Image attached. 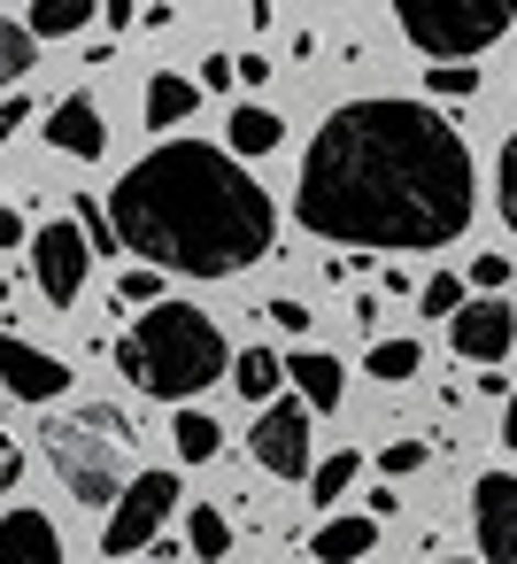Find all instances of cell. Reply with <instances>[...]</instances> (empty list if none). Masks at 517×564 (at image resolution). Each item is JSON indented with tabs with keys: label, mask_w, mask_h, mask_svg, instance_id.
Masks as SVG:
<instances>
[{
	"label": "cell",
	"mask_w": 517,
	"mask_h": 564,
	"mask_svg": "<svg viewBox=\"0 0 517 564\" xmlns=\"http://www.w3.org/2000/svg\"><path fill=\"white\" fill-rule=\"evenodd\" d=\"M471 209V148L432 101H340L301 148L294 217L332 248H448Z\"/></svg>",
	"instance_id": "obj_1"
},
{
	"label": "cell",
	"mask_w": 517,
	"mask_h": 564,
	"mask_svg": "<svg viewBox=\"0 0 517 564\" xmlns=\"http://www.w3.org/2000/svg\"><path fill=\"white\" fill-rule=\"evenodd\" d=\"M117 248H132L147 271L178 279H240L248 263L278 256V209L209 140H163L109 186Z\"/></svg>",
	"instance_id": "obj_2"
},
{
	"label": "cell",
	"mask_w": 517,
	"mask_h": 564,
	"mask_svg": "<svg viewBox=\"0 0 517 564\" xmlns=\"http://www.w3.org/2000/svg\"><path fill=\"white\" fill-rule=\"evenodd\" d=\"M117 371L147 394V402H178L194 410V394H209L217 379H232V340L217 333L209 310L194 302H163V310H140L124 333H117Z\"/></svg>",
	"instance_id": "obj_3"
},
{
	"label": "cell",
	"mask_w": 517,
	"mask_h": 564,
	"mask_svg": "<svg viewBox=\"0 0 517 564\" xmlns=\"http://www.w3.org/2000/svg\"><path fill=\"white\" fill-rule=\"evenodd\" d=\"M47 464L63 471V487L86 502V510H117V495L140 479V433L117 402H78V410H55L47 417Z\"/></svg>",
	"instance_id": "obj_4"
},
{
	"label": "cell",
	"mask_w": 517,
	"mask_h": 564,
	"mask_svg": "<svg viewBox=\"0 0 517 564\" xmlns=\"http://www.w3.org/2000/svg\"><path fill=\"white\" fill-rule=\"evenodd\" d=\"M402 40L417 47V55H432V63H471V55H486L494 40H509V24H517V9L509 0H402Z\"/></svg>",
	"instance_id": "obj_5"
},
{
	"label": "cell",
	"mask_w": 517,
	"mask_h": 564,
	"mask_svg": "<svg viewBox=\"0 0 517 564\" xmlns=\"http://www.w3.org/2000/svg\"><path fill=\"white\" fill-rule=\"evenodd\" d=\"M170 510H178V471H140V479L117 495L109 525H101V556H140V549H155V533L170 525Z\"/></svg>",
	"instance_id": "obj_6"
},
{
	"label": "cell",
	"mask_w": 517,
	"mask_h": 564,
	"mask_svg": "<svg viewBox=\"0 0 517 564\" xmlns=\"http://www.w3.org/2000/svg\"><path fill=\"white\" fill-rule=\"evenodd\" d=\"M86 271H94V248H86V232H78L70 217H55V225L32 232V279H40V294H47L55 310H70V302L86 294Z\"/></svg>",
	"instance_id": "obj_7"
},
{
	"label": "cell",
	"mask_w": 517,
	"mask_h": 564,
	"mask_svg": "<svg viewBox=\"0 0 517 564\" xmlns=\"http://www.w3.org/2000/svg\"><path fill=\"white\" fill-rule=\"evenodd\" d=\"M248 456H255L271 479H309V410H301L294 394H278L271 410H255Z\"/></svg>",
	"instance_id": "obj_8"
},
{
	"label": "cell",
	"mask_w": 517,
	"mask_h": 564,
	"mask_svg": "<svg viewBox=\"0 0 517 564\" xmlns=\"http://www.w3.org/2000/svg\"><path fill=\"white\" fill-rule=\"evenodd\" d=\"M471 533H479V564H517V471H479Z\"/></svg>",
	"instance_id": "obj_9"
},
{
	"label": "cell",
	"mask_w": 517,
	"mask_h": 564,
	"mask_svg": "<svg viewBox=\"0 0 517 564\" xmlns=\"http://www.w3.org/2000/svg\"><path fill=\"white\" fill-rule=\"evenodd\" d=\"M0 394L9 402H63L70 394V364L16 340V333H0Z\"/></svg>",
	"instance_id": "obj_10"
},
{
	"label": "cell",
	"mask_w": 517,
	"mask_h": 564,
	"mask_svg": "<svg viewBox=\"0 0 517 564\" xmlns=\"http://www.w3.org/2000/svg\"><path fill=\"white\" fill-rule=\"evenodd\" d=\"M509 340H517V310H509L502 294H479V302H463V310L448 317V348L471 356V364H502Z\"/></svg>",
	"instance_id": "obj_11"
},
{
	"label": "cell",
	"mask_w": 517,
	"mask_h": 564,
	"mask_svg": "<svg viewBox=\"0 0 517 564\" xmlns=\"http://www.w3.org/2000/svg\"><path fill=\"white\" fill-rule=\"evenodd\" d=\"M47 148H55V155H78V163H101V155H109V117H101V101H94L86 86L47 109Z\"/></svg>",
	"instance_id": "obj_12"
},
{
	"label": "cell",
	"mask_w": 517,
	"mask_h": 564,
	"mask_svg": "<svg viewBox=\"0 0 517 564\" xmlns=\"http://www.w3.org/2000/svg\"><path fill=\"white\" fill-rule=\"evenodd\" d=\"M0 564H63V533L47 510H0Z\"/></svg>",
	"instance_id": "obj_13"
},
{
	"label": "cell",
	"mask_w": 517,
	"mask_h": 564,
	"mask_svg": "<svg viewBox=\"0 0 517 564\" xmlns=\"http://www.w3.org/2000/svg\"><path fill=\"white\" fill-rule=\"evenodd\" d=\"M286 379H294V402H301L309 417L340 410V394H348V371H340V356H324V348H294V356H286Z\"/></svg>",
	"instance_id": "obj_14"
},
{
	"label": "cell",
	"mask_w": 517,
	"mask_h": 564,
	"mask_svg": "<svg viewBox=\"0 0 517 564\" xmlns=\"http://www.w3.org/2000/svg\"><path fill=\"white\" fill-rule=\"evenodd\" d=\"M278 140H286V117L263 109V101H240L232 124H224V155H232V163H248V155H278Z\"/></svg>",
	"instance_id": "obj_15"
},
{
	"label": "cell",
	"mask_w": 517,
	"mask_h": 564,
	"mask_svg": "<svg viewBox=\"0 0 517 564\" xmlns=\"http://www.w3.org/2000/svg\"><path fill=\"white\" fill-rule=\"evenodd\" d=\"M371 549H378V518H340V510H332V518L309 533V556H317V564H355V556H371Z\"/></svg>",
	"instance_id": "obj_16"
},
{
	"label": "cell",
	"mask_w": 517,
	"mask_h": 564,
	"mask_svg": "<svg viewBox=\"0 0 517 564\" xmlns=\"http://www.w3.org/2000/svg\"><path fill=\"white\" fill-rule=\"evenodd\" d=\"M232 387H240L255 410H271L278 387H286V356H271V348H240V356H232Z\"/></svg>",
	"instance_id": "obj_17"
},
{
	"label": "cell",
	"mask_w": 517,
	"mask_h": 564,
	"mask_svg": "<svg viewBox=\"0 0 517 564\" xmlns=\"http://www.w3.org/2000/svg\"><path fill=\"white\" fill-rule=\"evenodd\" d=\"M101 17V0H32L24 9V32L32 40H70V32H86Z\"/></svg>",
	"instance_id": "obj_18"
},
{
	"label": "cell",
	"mask_w": 517,
	"mask_h": 564,
	"mask_svg": "<svg viewBox=\"0 0 517 564\" xmlns=\"http://www.w3.org/2000/svg\"><path fill=\"white\" fill-rule=\"evenodd\" d=\"M140 109H147V124H155V132H163V124H186V117L201 109V86H194V78H170V70H155Z\"/></svg>",
	"instance_id": "obj_19"
},
{
	"label": "cell",
	"mask_w": 517,
	"mask_h": 564,
	"mask_svg": "<svg viewBox=\"0 0 517 564\" xmlns=\"http://www.w3.org/2000/svg\"><path fill=\"white\" fill-rule=\"evenodd\" d=\"M32 63H40V40H32L16 17H0V101H9V94H24Z\"/></svg>",
	"instance_id": "obj_20"
},
{
	"label": "cell",
	"mask_w": 517,
	"mask_h": 564,
	"mask_svg": "<svg viewBox=\"0 0 517 564\" xmlns=\"http://www.w3.org/2000/svg\"><path fill=\"white\" fill-rule=\"evenodd\" d=\"M170 441H178V464H209V456L224 448V425H217L209 410H178V417H170Z\"/></svg>",
	"instance_id": "obj_21"
},
{
	"label": "cell",
	"mask_w": 517,
	"mask_h": 564,
	"mask_svg": "<svg viewBox=\"0 0 517 564\" xmlns=\"http://www.w3.org/2000/svg\"><path fill=\"white\" fill-rule=\"evenodd\" d=\"M355 471H363V456L355 448H332L324 464H309V502H324V518H332V502L355 487Z\"/></svg>",
	"instance_id": "obj_22"
},
{
	"label": "cell",
	"mask_w": 517,
	"mask_h": 564,
	"mask_svg": "<svg viewBox=\"0 0 517 564\" xmlns=\"http://www.w3.org/2000/svg\"><path fill=\"white\" fill-rule=\"evenodd\" d=\"M417 364H425V348H417V340L402 333V340H371V364H363V371H371L378 387H402V379H409Z\"/></svg>",
	"instance_id": "obj_23"
},
{
	"label": "cell",
	"mask_w": 517,
	"mask_h": 564,
	"mask_svg": "<svg viewBox=\"0 0 517 564\" xmlns=\"http://www.w3.org/2000/svg\"><path fill=\"white\" fill-rule=\"evenodd\" d=\"M186 549H194V556H209V564H217V556H232V518H224L217 502H201V510L186 518Z\"/></svg>",
	"instance_id": "obj_24"
},
{
	"label": "cell",
	"mask_w": 517,
	"mask_h": 564,
	"mask_svg": "<svg viewBox=\"0 0 517 564\" xmlns=\"http://www.w3.org/2000/svg\"><path fill=\"white\" fill-rule=\"evenodd\" d=\"M425 94H432V101H471V94H479V70H471V63H432V70H425Z\"/></svg>",
	"instance_id": "obj_25"
},
{
	"label": "cell",
	"mask_w": 517,
	"mask_h": 564,
	"mask_svg": "<svg viewBox=\"0 0 517 564\" xmlns=\"http://www.w3.org/2000/svg\"><path fill=\"white\" fill-rule=\"evenodd\" d=\"M417 310H425V317H440V325H448V317H455V310H463V279H455V271H432V279H425V286H417Z\"/></svg>",
	"instance_id": "obj_26"
},
{
	"label": "cell",
	"mask_w": 517,
	"mask_h": 564,
	"mask_svg": "<svg viewBox=\"0 0 517 564\" xmlns=\"http://www.w3.org/2000/svg\"><path fill=\"white\" fill-rule=\"evenodd\" d=\"M494 209H502V225L517 232V132H509L502 155H494Z\"/></svg>",
	"instance_id": "obj_27"
},
{
	"label": "cell",
	"mask_w": 517,
	"mask_h": 564,
	"mask_svg": "<svg viewBox=\"0 0 517 564\" xmlns=\"http://www.w3.org/2000/svg\"><path fill=\"white\" fill-rule=\"evenodd\" d=\"M70 225L86 232V248H94V256H117V225H109V202H86V194H78V217H70Z\"/></svg>",
	"instance_id": "obj_28"
},
{
	"label": "cell",
	"mask_w": 517,
	"mask_h": 564,
	"mask_svg": "<svg viewBox=\"0 0 517 564\" xmlns=\"http://www.w3.org/2000/svg\"><path fill=\"white\" fill-rule=\"evenodd\" d=\"M117 302H124V310H140V302H147V310H163V271L132 263V271L117 279Z\"/></svg>",
	"instance_id": "obj_29"
},
{
	"label": "cell",
	"mask_w": 517,
	"mask_h": 564,
	"mask_svg": "<svg viewBox=\"0 0 517 564\" xmlns=\"http://www.w3.org/2000/svg\"><path fill=\"white\" fill-rule=\"evenodd\" d=\"M417 464H425V441H386V448H378V471H386V487H394V479H409Z\"/></svg>",
	"instance_id": "obj_30"
},
{
	"label": "cell",
	"mask_w": 517,
	"mask_h": 564,
	"mask_svg": "<svg viewBox=\"0 0 517 564\" xmlns=\"http://www.w3.org/2000/svg\"><path fill=\"white\" fill-rule=\"evenodd\" d=\"M263 317H271L278 333H309V302H301V294H271V302H263Z\"/></svg>",
	"instance_id": "obj_31"
},
{
	"label": "cell",
	"mask_w": 517,
	"mask_h": 564,
	"mask_svg": "<svg viewBox=\"0 0 517 564\" xmlns=\"http://www.w3.org/2000/svg\"><path fill=\"white\" fill-rule=\"evenodd\" d=\"M471 286H479V294H502V286H509V256H479V263H471Z\"/></svg>",
	"instance_id": "obj_32"
},
{
	"label": "cell",
	"mask_w": 517,
	"mask_h": 564,
	"mask_svg": "<svg viewBox=\"0 0 517 564\" xmlns=\"http://www.w3.org/2000/svg\"><path fill=\"white\" fill-rule=\"evenodd\" d=\"M24 124H32V94H9V101H0V148H9Z\"/></svg>",
	"instance_id": "obj_33"
},
{
	"label": "cell",
	"mask_w": 517,
	"mask_h": 564,
	"mask_svg": "<svg viewBox=\"0 0 517 564\" xmlns=\"http://www.w3.org/2000/svg\"><path fill=\"white\" fill-rule=\"evenodd\" d=\"M16 479H24V448H16L9 433H0V495H9Z\"/></svg>",
	"instance_id": "obj_34"
},
{
	"label": "cell",
	"mask_w": 517,
	"mask_h": 564,
	"mask_svg": "<svg viewBox=\"0 0 517 564\" xmlns=\"http://www.w3.org/2000/svg\"><path fill=\"white\" fill-rule=\"evenodd\" d=\"M201 86H209V94H224V86H240V70H232V55H209V63H201Z\"/></svg>",
	"instance_id": "obj_35"
},
{
	"label": "cell",
	"mask_w": 517,
	"mask_h": 564,
	"mask_svg": "<svg viewBox=\"0 0 517 564\" xmlns=\"http://www.w3.org/2000/svg\"><path fill=\"white\" fill-rule=\"evenodd\" d=\"M232 70H240V86H271V55H232Z\"/></svg>",
	"instance_id": "obj_36"
},
{
	"label": "cell",
	"mask_w": 517,
	"mask_h": 564,
	"mask_svg": "<svg viewBox=\"0 0 517 564\" xmlns=\"http://www.w3.org/2000/svg\"><path fill=\"white\" fill-rule=\"evenodd\" d=\"M101 24H109V32H132L140 9H132V0H101Z\"/></svg>",
	"instance_id": "obj_37"
},
{
	"label": "cell",
	"mask_w": 517,
	"mask_h": 564,
	"mask_svg": "<svg viewBox=\"0 0 517 564\" xmlns=\"http://www.w3.org/2000/svg\"><path fill=\"white\" fill-rule=\"evenodd\" d=\"M0 248H24V217L16 209H0Z\"/></svg>",
	"instance_id": "obj_38"
},
{
	"label": "cell",
	"mask_w": 517,
	"mask_h": 564,
	"mask_svg": "<svg viewBox=\"0 0 517 564\" xmlns=\"http://www.w3.org/2000/svg\"><path fill=\"white\" fill-rule=\"evenodd\" d=\"M502 441L517 448V387H509V402H502Z\"/></svg>",
	"instance_id": "obj_39"
},
{
	"label": "cell",
	"mask_w": 517,
	"mask_h": 564,
	"mask_svg": "<svg viewBox=\"0 0 517 564\" xmlns=\"http://www.w3.org/2000/svg\"><path fill=\"white\" fill-rule=\"evenodd\" d=\"M432 564H479V556H432Z\"/></svg>",
	"instance_id": "obj_40"
}]
</instances>
